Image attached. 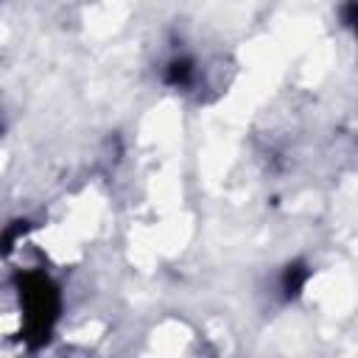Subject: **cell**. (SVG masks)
Here are the masks:
<instances>
[{
    "mask_svg": "<svg viewBox=\"0 0 358 358\" xmlns=\"http://www.w3.org/2000/svg\"><path fill=\"white\" fill-rule=\"evenodd\" d=\"M17 296L22 308V336L31 347H39L50 338L59 313H62V291L59 285L39 268H25L17 274Z\"/></svg>",
    "mask_w": 358,
    "mask_h": 358,
    "instance_id": "obj_1",
    "label": "cell"
},
{
    "mask_svg": "<svg viewBox=\"0 0 358 358\" xmlns=\"http://www.w3.org/2000/svg\"><path fill=\"white\" fill-rule=\"evenodd\" d=\"M193 78H196V64H193L190 56H173V59L168 62L165 73H162V81H165L168 87H176V90H179V87H190Z\"/></svg>",
    "mask_w": 358,
    "mask_h": 358,
    "instance_id": "obj_2",
    "label": "cell"
},
{
    "mask_svg": "<svg viewBox=\"0 0 358 358\" xmlns=\"http://www.w3.org/2000/svg\"><path fill=\"white\" fill-rule=\"evenodd\" d=\"M308 277H310V271H308L305 266H299V263L288 266L285 274H282V291H285V296H288V299L296 296V294L302 291V285L308 282Z\"/></svg>",
    "mask_w": 358,
    "mask_h": 358,
    "instance_id": "obj_3",
    "label": "cell"
}]
</instances>
